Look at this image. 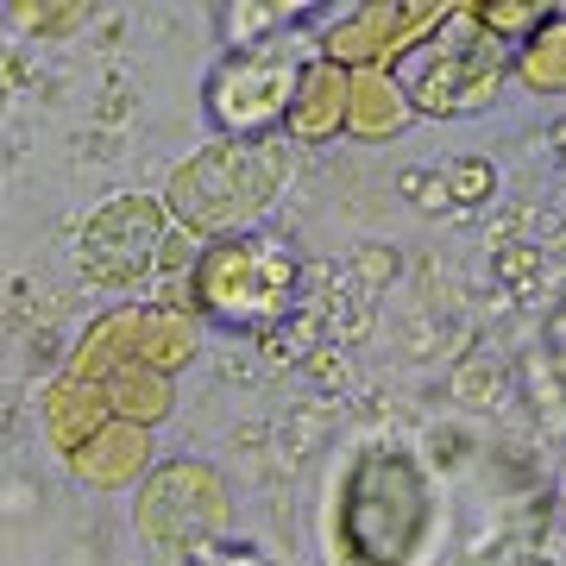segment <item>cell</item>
<instances>
[{"mask_svg": "<svg viewBox=\"0 0 566 566\" xmlns=\"http://www.w3.org/2000/svg\"><path fill=\"white\" fill-rule=\"evenodd\" d=\"M441 485L403 441H365L334 472L322 516L327 566H428Z\"/></svg>", "mask_w": 566, "mask_h": 566, "instance_id": "1", "label": "cell"}, {"mask_svg": "<svg viewBox=\"0 0 566 566\" xmlns=\"http://www.w3.org/2000/svg\"><path fill=\"white\" fill-rule=\"evenodd\" d=\"M290 189V145L283 139H208L202 151L164 177V214L196 245L259 233L264 214Z\"/></svg>", "mask_w": 566, "mask_h": 566, "instance_id": "2", "label": "cell"}, {"mask_svg": "<svg viewBox=\"0 0 566 566\" xmlns=\"http://www.w3.org/2000/svg\"><path fill=\"white\" fill-rule=\"evenodd\" d=\"M296 290H303L296 245L259 227V233L208 240L189 277L164 296V308L189 315L196 327H221V334H264L296 308Z\"/></svg>", "mask_w": 566, "mask_h": 566, "instance_id": "3", "label": "cell"}, {"mask_svg": "<svg viewBox=\"0 0 566 566\" xmlns=\"http://www.w3.org/2000/svg\"><path fill=\"white\" fill-rule=\"evenodd\" d=\"M315 57H322L315 25L259 44H227L202 76V120L214 126V139H277L283 114L296 102V82Z\"/></svg>", "mask_w": 566, "mask_h": 566, "instance_id": "4", "label": "cell"}, {"mask_svg": "<svg viewBox=\"0 0 566 566\" xmlns=\"http://www.w3.org/2000/svg\"><path fill=\"white\" fill-rule=\"evenodd\" d=\"M390 82L403 88L409 114H422V120H460V114H479V107H491L504 95L510 44H497L465 7H453V13L390 70Z\"/></svg>", "mask_w": 566, "mask_h": 566, "instance_id": "5", "label": "cell"}, {"mask_svg": "<svg viewBox=\"0 0 566 566\" xmlns=\"http://www.w3.org/2000/svg\"><path fill=\"white\" fill-rule=\"evenodd\" d=\"M133 528L164 566H189L196 554L233 542V491L208 460H158L133 485Z\"/></svg>", "mask_w": 566, "mask_h": 566, "instance_id": "6", "label": "cell"}, {"mask_svg": "<svg viewBox=\"0 0 566 566\" xmlns=\"http://www.w3.org/2000/svg\"><path fill=\"white\" fill-rule=\"evenodd\" d=\"M177 240V221L164 214L158 196L126 189L82 214L76 227V271L95 290H158L164 252Z\"/></svg>", "mask_w": 566, "mask_h": 566, "instance_id": "7", "label": "cell"}, {"mask_svg": "<svg viewBox=\"0 0 566 566\" xmlns=\"http://www.w3.org/2000/svg\"><path fill=\"white\" fill-rule=\"evenodd\" d=\"M189 359H196V322L189 315H177L164 303H126V308H107L102 322H88V334L76 340V353L63 365V378L102 385L114 371H133V365L177 378Z\"/></svg>", "mask_w": 566, "mask_h": 566, "instance_id": "8", "label": "cell"}, {"mask_svg": "<svg viewBox=\"0 0 566 566\" xmlns=\"http://www.w3.org/2000/svg\"><path fill=\"white\" fill-rule=\"evenodd\" d=\"M447 13H453V0H365V7L327 13V25H315V44L340 70H385L390 76Z\"/></svg>", "mask_w": 566, "mask_h": 566, "instance_id": "9", "label": "cell"}, {"mask_svg": "<svg viewBox=\"0 0 566 566\" xmlns=\"http://www.w3.org/2000/svg\"><path fill=\"white\" fill-rule=\"evenodd\" d=\"M151 465H158L151 428H133V422L95 428V434L70 453V472H76L88 491H126V485H139Z\"/></svg>", "mask_w": 566, "mask_h": 566, "instance_id": "10", "label": "cell"}, {"mask_svg": "<svg viewBox=\"0 0 566 566\" xmlns=\"http://www.w3.org/2000/svg\"><path fill=\"white\" fill-rule=\"evenodd\" d=\"M346 88H353V70H340V63L315 57L303 70V82H296V102H290V114H283V145H327L346 133Z\"/></svg>", "mask_w": 566, "mask_h": 566, "instance_id": "11", "label": "cell"}, {"mask_svg": "<svg viewBox=\"0 0 566 566\" xmlns=\"http://www.w3.org/2000/svg\"><path fill=\"white\" fill-rule=\"evenodd\" d=\"M416 120L403 102V88L385 76V70H353V88H346V133L365 145H385L397 139L403 126Z\"/></svg>", "mask_w": 566, "mask_h": 566, "instance_id": "12", "label": "cell"}, {"mask_svg": "<svg viewBox=\"0 0 566 566\" xmlns=\"http://www.w3.org/2000/svg\"><path fill=\"white\" fill-rule=\"evenodd\" d=\"M102 403H107V422H133V428H158L170 409H177V378H164V371H145V365H133V371H114V378H102Z\"/></svg>", "mask_w": 566, "mask_h": 566, "instance_id": "13", "label": "cell"}, {"mask_svg": "<svg viewBox=\"0 0 566 566\" xmlns=\"http://www.w3.org/2000/svg\"><path fill=\"white\" fill-rule=\"evenodd\" d=\"M39 416H44V434L57 441V453L70 460L95 428H107V403L95 385H76V378H57V385L39 397Z\"/></svg>", "mask_w": 566, "mask_h": 566, "instance_id": "14", "label": "cell"}, {"mask_svg": "<svg viewBox=\"0 0 566 566\" xmlns=\"http://www.w3.org/2000/svg\"><path fill=\"white\" fill-rule=\"evenodd\" d=\"M510 76L528 95H566V13L554 7L516 51H510Z\"/></svg>", "mask_w": 566, "mask_h": 566, "instance_id": "15", "label": "cell"}, {"mask_svg": "<svg viewBox=\"0 0 566 566\" xmlns=\"http://www.w3.org/2000/svg\"><path fill=\"white\" fill-rule=\"evenodd\" d=\"M465 13L485 25L497 44H510V51H516V44H523L528 32L554 13V7H547V0H465Z\"/></svg>", "mask_w": 566, "mask_h": 566, "instance_id": "16", "label": "cell"}, {"mask_svg": "<svg viewBox=\"0 0 566 566\" xmlns=\"http://www.w3.org/2000/svg\"><path fill=\"white\" fill-rule=\"evenodd\" d=\"M227 39L233 44H259L277 39V32H296V20H308V7H290V0H271V7H221Z\"/></svg>", "mask_w": 566, "mask_h": 566, "instance_id": "17", "label": "cell"}, {"mask_svg": "<svg viewBox=\"0 0 566 566\" xmlns=\"http://www.w3.org/2000/svg\"><path fill=\"white\" fill-rule=\"evenodd\" d=\"M472 566H566V554L554 542H542V535H510V542L485 547Z\"/></svg>", "mask_w": 566, "mask_h": 566, "instance_id": "18", "label": "cell"}, {"mask_svg": "<svg viewBox=\"0 0 566 566\" xmlns=\"http://www.w3.org/2000/svg\"><path fill=\"white\" fill-rule=\"evenodd\" d=\"M7 13L25 32H44V39H63V32H76V25L95 20V7H82V0H70V7H7Z\"/></svg>", "mask_w": 566, "mask_h": 566, "instance_id": "19", "label": "cell"}, {"mask_svg": "<svg viewBox=\"0 0 566 566\" xmlns=\"http://www.w3.org/2000/svg\"><path fill=\"white\" fill-rule=\"evenodd\" d=\"M189 566H271L259 554V547H245V542H221V547H208V554H196Z\"/></svg>", "mask_w": 566, "mask_h": 566, "instance_id": "20", "label": "cell"}, {"mask_svg": "<svg viewBox=\"0 0 566 566\" xmlns=\"http://www.w3.org/2000/svg\"><path fill=\"white\" fill-rule=\"evenodd\" d=\"M554 528L566 535V472H560V491H554Z\"/></svg>", "mask_w": 566, "mask_h": 566, "instance_id": "21", "label": "cell"}, {"mask_svg": "<svg viewBox=\"0 0 566 566\" xmlns=\"http://www.w3.org/2000/svg\"><path fill=\"white\" fill-rule=\"evenodd\" d=\"M554 346H560V371H566V327H560V334H554Z\"/></svg>", "mask_w": 566, "mask_h": 566, "instance_id": "22", "label": "cell"}]
</instances>
